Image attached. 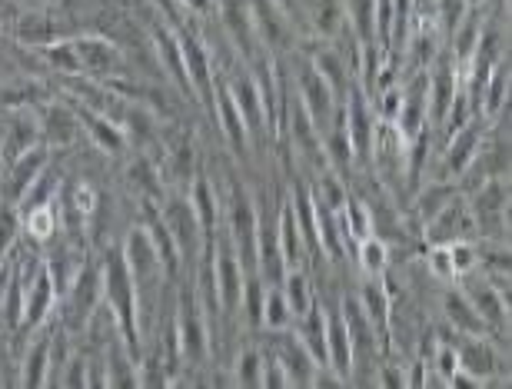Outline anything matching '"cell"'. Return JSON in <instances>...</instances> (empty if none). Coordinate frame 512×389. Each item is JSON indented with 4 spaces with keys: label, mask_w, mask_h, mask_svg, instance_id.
I'll return each mask as SVG.
<instances>
[{
    "label": "cell",
    "mask_w": 512,
    "mask_h": 389,
    "mask_svg": "<svg viewBox=\"0 0 512 389\" xmlns=\"http://www.w3.org/2000/svg\"><path fill=\"white\" fill-rule=\"evenodd\" d=\"M100 283H104V303L110 316H114L117 330H120V340H124L127 350L140 360V340H143V330H140V296H137V280H133L130 266L124 260V253L117 250H107L104 263H100Z\"/></svg>",
    "instance_id": "obj_1"
},
{
    "label": "cell",
    "mask_w": 512,
    "mask_h": 389,
    "mask_svg": "<svg viewBox=\"0 0 512 389\" xmlns=\"http://www.w3.org/2000/svg\"><path fill=\"white\" fill-rule=\"evenodd\" d=\"M473 213L476 233L493 243H506L509 233V183L506 177H486L466 200Z\"/></svg>",
    "instance_id": "obj_2"
},
{
    "label": "cell",
    "mask_w": 512,
    "mask_h": 389,
    "mask_svg": "<svg viewBox=\"0 0 512 389\" xmlns=\"http://www.w3.org/2000/svg\"><path fill=\"white\" fill-rule=\"evenodd\" d=\"M173 323H177V333H180L183 366H193V370H200V366L210 360L213 336H210L207 316H203V306H200L197 290H193V286H190V293L187 290L180 293V303H177V313H173Z\"/></svg>",
    "instance_id": "obj_3"
},
{
    "label": "cell",
    "mask_w": 512,
    "mask_h": 389,
    "mask_svg": "<svg viewBox=\"0 0 512 389\" xmlns=\"http://www.w3.org/2000/svg\"><path fill=\"white\" fill-rule=\"evenodd\" d=\"M60 303H64V316H60V326H64L67 333L87 330L90 316L100 310V303H104V283H100V266L94 263H84L80 266V273L74 276V283L67 286L64 293H60Z\"/></svg>",
    "instance_id": "obj_4"
},
{
    "label": "cell",
    "mask_w": 512,
    "mask_h": 389,
    "mask_svg": "<svg viewBox=\"0 0 512 389\" xmlns=\"http://www.w3.org/2000/svg\"><path fill=\"white\" fill-rule=\"evenodd\" d=\"M293 94L303 104L306 114H310V120L316 124V130H320V137H323V133L336 124V117H340V100H336L333 87L320 77V70L310 64V57H306L300 64V70H296Z\"/></svg>",
    "instance_id": "obj_5"
},
{
    "label": "cell",
    "mask_w": 512,
    "mask_h": 389,
    "mask_svg": "<svg viewBox=\"0 0 512 389\" xmlns=\"http://www.w3.org/2000/svg\"><path fill=\"white\" fill-rule=\"evenodd\" d=\"M340 114H343V124H346V137H350L353 157L373 167V143H376V127H380V117H376L373 100L363 94L360 84H353L350 90H346V97L340 104Z\"/></svg>",
    "instance_id": "obj_6"
},
{
    "label": "cell",
    "mask_w": 512,
    "mask_h": 389,
    "mask_svg": "<svg viewBox=\"0 0 512 389\" xmlns=\"http://www.w3.org/2000/svg\"><path fill=\"white\" fill-rule=\"evenodd\" d=\"M256 230H260L256 203L250 200V193L243 187H233L230 207H227V237L247 273H256Z\"/></svg>",
    "instance_id": "obj_7"
},
{
    "label": "cell",
    "mask_w": 512,
    "mask_h": 389,
    "mask_svg": "<svg viewBox=\"0 0 512 389\" xmlns=\"http://www.w3.org/2000/svg\"><path fill=\"white\" fill-rule=\"evenodd\" d=\"M250 4V17H253V27H256V37L266 54L280 57L286 50L296 47V27H293V17L280 0H247Z\"/></svg>",
    "instance_id": "obj_8"
},
{
    "label": "cell",
    "mask_w": 512,
    "mask_h": 389,
    "mask_svg": "<svg viewBox=\"0 0 512 389\" xmlns=\"http://www.w3.org/2000/svg\"><path fill=\"white\" fill-rule=\"evenodd\" d=\"M486 127H489V120L483 114H476L469 124L449 133L443 160H439V180H456V183L463 180V173L473 167L476 153H479V147H483Z\"/></svg>",
    "instance_id": "obj_9"
},
{
    "label": "cell",
    "mask_w": 512,
    "mask_h": 389,
    "mask_svg": "<svg viewBox=\"0 0 512 389\" xmlns=\"http://www.w3.org/2000/svg\"><path fill=\"white\" fill-rule=\"evenodd\" d=\"M160 217H163V223H167V230H170L173 243H177L183 263H187V257H190V263H197L203 257V233H200L197 213H193V207H190V197L173 193V197L163 200Z\"/></svg>",
    "instance_id": "obj_10"
},
{
    "label": "cell",
    "mask_w": 512,
    "mask_h": 389,
    "mask_svg": "<svg viewBox=\"0 0 512 389\" xmlns=\"http://www.w3.org/2000/svg\"><path fill=\"white\" fill-rule=\"evenodd\" d=\"M50 167V147L47 143H37L27 153H20L10 163H4V173H0V200L17 207L24 200V193L40 180V173Z\"/></svg>",
    "instance_id": "obj_11"
},
{
    "label": "cell",
    "mask_w": 512,
    "mask_h": 389,
    "mask_svg": "<svg viewBox=\"0 0 512 389\" xmlns=\"http://www.w3.org/2000/svg\"><path fill=\"white\" fill-rule=\"evenodd\" d=\"M60 300L57 280L54 273L47 270V263H40L34 273H27V286H24V323H20V333H34L44 323H50V313Z\"/></svg>",
    "instance_id": "obj_12"
},
{
    "label": "cell",
    "mask_w": 512,
    "mask_h": 389,
    "mask_svg": "<svg viewBox=\"0 0 512 389\" xmlns=\"http://www.w3.org/2000/svg\"><path fill=\"white\" fill-rule=\"evenodd\" d=\"M217 14H220L223 30H227L230 44L240 50L243 64H253L256 57L266 54L263 44H260V37H256V27H253L247 0H217Z\"/></svg>",
    "instance_id": "obj_13"
},
{
    "label": "cell",
    "mask_w": 512,
    "mask_h": 389,
    "mask_svg": "<svg viewBox=\"0 0 512 389\" xmlns=\"http://www.w3.org/2000/svg\"><path fill=\"white\" fill-rule=\"evenodd\" d=\"M270 336H273L270 353L283 363V370L290 373L293 386H313V373L320 363H316L313 353L306 350L300 333H296L293 326H286V330H270Z\"/></svg>",
    "instance_id": "obj_14"
},
{
    "label": "cell",
    "mask_w": 512,
    "mask_h": 389,
    "mask_svg": "<svg viewBox=\"0 0 512 389\" xmlns=\"http://www.w3.org/2000/svg\"><path fill=\"white\" fill-rule=\"evenodd\" d=\"M429 247H449L453 240H476V223L469 213V203L463 197L449 200L433 220L423 223Z\"/></svg>",
    "instance_id": "obj_15"
},
{
    "label": "cell",
    "mask_w": 512,
    "mask_h": 389,
    "mask_svg": "<svg viewBox=\"0 0 512 389\" xmlns=\"http://www.w3.org/2000/svg\"><path fill=\"white\" fill-rule=\"evenodd\" d=\"M74 50H77V64H80V74L87 77H117L120 74V64H124V54L114 40L107 37H97V34H84V37H74Z\"/></svg>",
    "instance_id": "obj_16"
},
{
    "label": "cell",
    "mask_w": 512,
    "mask_h": 389,
    "mask_svg": "<svg viewBox=\"0 0 512 389\" xmlns=\"http://www.w3.org/2000/svg\"><path fill=\"white\" fill-rule=\"evenodd\" d=\"M466 300L473 303V310L483 316V323L493 333H499L509 320V290H499L489 280H469L466 283Z\"/></svg>",
    "instance_id": "obj_17"
},
{
    "label": "cell",
    "mask_w": 512,
    "mask_h": 389,
    "mask_svg": "<svg viewBox=\"0 0 512 389\" xmlns=\"http://www.w3.org/2000/svg\"><path fill=\"white\" fill-rule=\"evenodd\" d=\"M77 117H80V127L90 140H94L97 150L110 153V157H120L127 150V133L120 127V120H114L110 114H100V110H90L84 104H77Z\"/></svg>",
    "instance_id": "obj_18"
},
{
    "label": "cell",
    "mask_w": 512,
    "mask_h": 389,
    "mask_svg": "<svg viewBox=\"0 0 512 389\" xmlns=\"http://www.w3.org/2000/svg\"><path fill=\"white\" fill-rule=\"evenodd\" d=\"M187 197H190L193 213H197V220H200L203 253H207L213 247V240H217V233H220V200H217V190H213V183L203 177V173H197V177L190 180Z\"/></svg>",
    "instance_id": "obj_19"
},
{
    "label": "cell",
    "mask_w": 512,
    "mask_h": 389,
    "mask_svg": "<svg viewBox=\"0 0 512 389\" xmlns=\"http://www.w3.org/2000/svg\"><path fill=\"white\" fill-rule=\"evenodd\" d=\"M456 363L459 370L473 373L476 380H489L493 373H499V353L489 343V336H459L456 340Z\"/></svg>",
    "instance_id": "obj_20"
},
{
    "label": "cell",
    "mask_w": 512,
    "mask_h": 389,
    "mask_svg": "<svg viewBox=\"0 0 512 389\" xmlns=\"http://www.w3.org/2000/svg\"><path fill=\"white\" fill-rule=\"evenodd\" d=\"M217 124L223 130V137H227V143L237 153H247L250 147V130H247V120H243L240 114V107H237V100H233V90L227 80H217Z\"/></svg>",
    "instance_id": "obj_21"
},
{
    "label": "cell",
    "mask_w": 512,
    "mask_h": 389,
    "mask_svg": "<svg viewBox=\"0 0 512 389\" xmlns=\"http://www.w3.org/2000/svg\"><path fill=\"white\" fill-rule=\"evenodd\" d=\"M37 120H40V137H44L47 147H70L80 133L77 110L67 104H47Z\"/></svg>",
    "instance_id": "obj_22"
},
{
    "label": "cell",
    "mask_w": 512,
    "mask_h": 389,
    "mask_svg": "<svg viewBox=\"0 0 512 389\" xmlns=\"http://www.w3.org/2000/svg\"><path fill=\"white\" fill-rule=\"evenodd\" d=\"M50 323L34 330V343L27 346L24 360H20V383L24 386H50Z\"/></svg>",
    "instance_id": "obj_23"
},
{
    "label": "cell",
    "mask_w": 512,
    "mask_h": 389,
    "mask_svg": "<svg viewBox=\"0 0 512 389\" xmlns=\"http://www.w3.org/2000/svg\"><path fill=\"white\" fill-rule=\"evenodd\" d=\"M443 313L446 323L453 326L456 336H493V330L483 323V316L473 310V303L466 300L463 290H446L443 293Z\"/></svg>",
    "instance_id": "obj_24"
},
{
    "label": "cell",
    "mask_w": 512,
    "mask_h": 389,
    "mask_svg": "<svg viewBox=\"0 0 512 389\" xmlns=\"http://www.w3.org/2000/svg\"><path fill=\"white\" fill-rule=\"evenodd\" d=\"M37 143H44V137H40V120L34 114H17L4 127V133H0V160L10 163L30 147H37Z\"/></svg>",
    "instance_id": "obj_25"
},
{
    "label": "cell",
    "mask_w": 512,
    "mask_h": 389,
    "mask_svg": "<svg viewBox=\"0 0 512 389\" xmlns=\"http://www.w3.org/2000/svg\"><path fill=\"white\" fill-rule=\"evenodd\" d=\"M227 84L233 90V100H237L243 120H247L250 137H260V133L270 130V124H266V110H263V97H260V90H256V84H253L250 70L243 77H230Z\"/></svg>",
    "instance_id": "obj_26"
},
{
    "label": "cell",
    "mask_w": 512,
    "mask_h": 389,
    "mask_svg": "<svg viewBox=\"0 0 512 389\" xmlns=\"http://www.w3.org/2000/svg\"><path fill=\"white\" fill-rule=\"evenodd\" d=\"M276 237H280V250H283L286 270L300 266L303 263V253H306V240H303L300 220H296L290 200H283L280 203V213H276Z\"/></svg>",
    "instance_id": "obj_27"
},
{
    "label": "cell",
    "mask_w": 512,
    "mask_h": 389,
    "mask_svg": "<svg viewBox=\"0 0 512 389\" xmlns=\"http://www.w3.org/2000/svg\"><path fill=\"white\" fill-rule=\"evenodd\" d=\"M310 64L320 70V77L333 87L336 100L343 104L346 90L353 87V70L346 67V57L340 54V50H333V47H320V50H313V54H310Z\"/></svg>",
    "instance_id": "obj_28"
},
{
    "label": "cell",
    "mask_w": 512,
    "mask_h": 389,
    "mask_svg": "<svg viewBox=\"0 0 512 389\" xmlns=\"http://www.w3.org/2000/svg\"><path fill=\"white\" fill-rule=\"evenodd\" d=\"M10 30H14V37L20 40V44L40 47V50H44L47 44H54V40H57L54 20L44 17V14H37V10H20L17 20L10 24Z\"/></svg>",
    "instance_id": "obj_29"
},
{
    "label": "cell",
    "mask_w": 512,
    "mask_h": 389,
    "mask_svg": "<svg viewBox=\"0 0 512 389\" xmlns=\"http://www.w3.org/2000/svg\"><path fill=\"white\" fill-rule=\"evenodd\" d=\"M459 197V183L456 180H429L426 187H416V217L419 223H429L449 200Z\"/></svg>",
    "instance_id": "obj_30"
},
{
    "label": "cell",
    "mask_w": 512,
    "mask_h": 389,
    "mask_svg": "<svg viewBox=\"0 0 512 389\" xmlns=\"http://www.w3.org/2000/svg\"><path fill=\"white\" fill-rule=\"evenodd\" d=\"M506 97H509V64H499L493 67V74H489L483 94H479V114L486 120H496L499 114L506 110Z\"/></svg>",
    "instance_id": "obj_31"
},
{
    "label": "cell",
    "mask_w": 512,
    "mask_h": 389,
    "mask_svg": "<svg viewBox=\"0 0 512 389\" xmlns=\"http://www.w3.org/2000/svg\"><path fill=\"white\" fill-rule=\"evenodd\" d=\"M346 27L363 44H376V0H343Z\"/></svg>",
    "instance_id": "obj_32"
},
{
    "label": "cell",
    "mask_w": 512,
    "mask_h": 389,
    "mask_svg": "<svg viewBox=\"0 0 512 389\" xmlns=\"http://www.w3.org/2000/svg\"><path fill=\"white\" fill-rule=\"evenodd\" d=\"M310 20H313V30L320 37H326V40L340 37L343 30H346V7H343V0H316Z\"/></svg>",
    "instance_id": "obj_33"
},
{
    "label": "cell",
    "mask_w": 512,
    "mask_h": 389,
    "mask_svg": "<svg viewBox=\"0 0 512 389\" xmlns=\"http://www.w3.org/2000/svg\"><path fill=\"white\" fill-rule=\"evenodd\" d=\"M283 296H286V303H290V310H293V323L300 320V316L310 310L313 306V286H310V280H306V273L300 270V266H293V270H286V276H283Z\"/></svg>",
    "instance_id": "obj_34"
},
{
    "label": "cell",
    "mask_w": 512,
    "mask_h": 389,
    "mask_svg": "<svg viewBox=\"0 0 512 389\" xmlns=\"http://www.w3.org/2000/svg\"><path fill=\"white\" fill-rule=\"evenodd\" d=\"M130 183L133 190L140 193L143 203H160L163 200V187H160V170L153 167L147 157H137L130 167Z\"/></svg>",
    "instance_id": "obj_35"
},
{
    "label": "cell",
    "mask_w": 512,
    "mask_h": 389,
    "mask_svg": "<svg viewBox=\"0 0 512 389\" xmlns=\"http://www.w3.org/2000/svg\"><path fill=\"white\" fill-rule=\"evenodd\" d=\"M356 260H360L363 276H383L386 266H389V247H386V240L376 237V233L363 237L360 243H356Z\"/></svg>",
    "instance_id": "obj_36"
},
{
    "label": "cell",
    "mask_w": 512,
    "mask_h": 389,
    "mask_svg": "<svg viewBox=\"0 0 512 389\" xmlns=\"http://www.w3.org/2000/svg\"><path fill=\"white\" fill-rule=\"evenodd\" d=\"M293 326V310L283 296V286H266L263 296V330H286Z\"/></svg>",
    "instance_id": "obj_37"
},
{
    "label": "cell",
    "mask_w": 512,
    "mask_h": 389,
    "mask_svg": "<svg viewBox=\"0 0 512 389\" xmlns=\"http://www.w3.org/2000/svg\"><path fill=\"white\" fill-rule=\"evenodd\" d=\"M469 10H473V7H469L466 0H433V14H429V17H433L439 34L449 37L459 24H463V17L469 14Z\"/></svg>",
    "instance_id": "obj_38"
},
{
    "label": "cell",
    "mask_w": 512,
    "mask_h": 389,
    "mask_svg": "<svg viewBox=\"0 0 512 389\" xmlns=\"http://www.w3.org/2000/svg\"><path fill=\"white\" fill-rule=\"evenodd\" d=\"M44 57L50 60V67H54L57 74H67V77L80 74L74 40H54V44H47V47H44Z\"/></svg>",
    "instance_id": "obj_39"
},
{
    "label": "cell",
    "mask_w": 512,
    "mask_h": 389,
    "mask_svg": "<svg viewBox=\"0 0 512 389\" xmlns=\"http://www.w3.org/2000/svg\"><path fill=\"white\" fill-rule=\"evenodd\" d=\"M17 233H20L17 207H10V203H0V266H4L10 257H14Z\"/></svg>",
    "instance_id": "obj_40"
},
{
    "label": "cell",
    "mask_w": 512,
    "mask_h": 389,
    "mask_svg": "<svg viewBox=\"0 0 512 389\" xmlns=\"http://www.w3.org/2000/svg\"><path fill=\"white\" fill-rule=\"evenodd\" d=\"M237 383L240 386H263V353L256 346H247L237 356Z\"/></svg>",
    "instance_id": "obj_41"
},
{
    "label": "cell",
    "mask_w": 512,
    "mask_h": 389,
    "mask_svg": "<svg viewBox=\"0 0 512 389\" xmlns=\"http://www.w3.org/2000/svg\"><path fill=\"white\" fill-rule=\"evenodd\" d=\"M449 257H453L456 276H469L479 270V243L476 240H453L449 243Z\"/></svg>",
    "instance_id": "obj_42"
},
{
    "label": "cell",
    "mask_w": 512,
    "mask_h": 389,
    "mask_svg": "<svg viewBox=\"0 0 512 389\" xmlns=\"http://www.w3.org/2000/svg\"><path fill=\"white\" fill-rule=\"evenodd\" d=\"M426 270L436 283H453L456 270H453V257H449V247H429L426 253Z\"/></svg>",
    "instance_id": "obj_43"
},
{
    "label": "cell",
    "mask_w": 512,
    "mask_h": 389,
    "mask_svg": "<svg viewBox=\"0 0 512 389\" xmlns=\"http://www.w3.org/2000/svg\"><path fill=\"white\" fill-rule=\"evenodd\" d=\"M170 177L173 183H190L193 180V147L187 140H180L170 150Z\"/></svg>",
    "instance_id": "obj_44"
},
{
    "label": "cell",
    "mask_w": 512,
    "mask_h": 389,
    "mask_svg": "<svg viewBox=\"0 0 512 389\" xmlns=\"http://www.w3.org/2000/svg\"><path fill=\"white\" fill-rule=\"evenodd\" d=\"M376 370L383 373L380 380H376L380 386H406V376H403V370H396L393 363H383V366H376Z\"/></svg>",
    "instance_id": "obj_45"
},
{
    "label": "cell",
    "mask_w": 512,
    "mask_h": 389,
    "mask_svg": "<svg viewBox=\"0 0 512 389\" xmlns=\"http://www.w3.org/2000/svg\"><path fill=\"white\" fill-rule=\"evenodd\" d=\"M20 10H24V4H17V0H0V27L14 24Z\"/></svg>",
    "instance_id": "obj_46"
},
{
    "label": "cell",
    "mask_w": 512,
    "mask_h": 389,
    "mask_svg": "<svg viewBox=\"0 0 512 389\" xmlns=\"http://www.w3.org/2000/svg\"><path fill=\"white\" fill-rule=\"evenodd\" d=\"M177 4L197 10V14H207V10H213V0H177Z\"/></svg>",
    "instance_id": "obj_47"
},
{
    "label": "cell",
    "mask_w": 512,
    "mask_h": 389,
    "mask_svg": "<svg viewBox=\"0 0 512 389\" xmlns=\"http://www.w3.org/2000/svg\"><path fill=\"white\" fill-rule=\"evenodd\" d=\"M17 4H30V0H17Z\"/></svg>",
    "instance_id": "obj_48"
},
{
    "label": "cell",
    "mask_w": 512,
    "mask_h": 389,
    "mask_svg": "<svg viewBox=\"0 0 512 389\" xmlns=\"http://www.w3.org/2000/svg\"><path fill=\"white\" fill-rule=\"evenodd\" d=\"M0 167H4V160H0Z\"/></svg>",
    "instance_id": "obj_49"
}]
</instances>
